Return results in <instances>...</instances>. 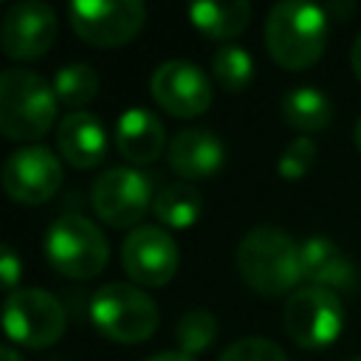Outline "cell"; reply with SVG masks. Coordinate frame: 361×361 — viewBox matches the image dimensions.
I'll list each match as a JSON object with an SVG mask.
<instances>
[{"label": "cell", "mask_w": 361, "mask_h": 361, "mask_svg": "<svg viewBox=\"0 0 361 361\" xmlns=\"http://www.w3.org/2000/svg\"><path fill=\"white\" fill-rule=\"evenodd\" d=\"M316 152H319V147H316V141H313L310 135L293 138V141L282 149V155H279V164H276V166H279V175L288 178V180L302 178V175L313 166Z\"/></svg>", "instance_id": "obj_25"}, {"label": "cell", "mask_w": 361, "mask_h": 361, "mask_svg": "<svg viewBox=\"0 0 361 361\" xmlns=\"http://www.w3.org/2000/svg\"><path fill=\"white\" fill-rule=\"evenodd\" d=\"M327 45V11L307 0H279L265 17V48L288 71L313 65Z\"/></svg>", "instance_id": "obj_2"}, {"label": "cell", "mask_w": 361, "mask_h": 361, "mask_svg": "<svg viewBox=\"0 0 361 361\" xmlns=\"http://www.w3.org/2000/svg\"><path fill=\"white\" fill-rule=\"evenodd\" d=\"M116 149L130 164H149L164 149V124L149 107H127L113 127Z\"/></svg>", "instance_id": "obj_16"}, {"label": "cell", "mask_w": 361, "mask_h": 361, "mask_svg": "<svg viewBox=\"0 0 361 361\" xmlns=\"http://www.w3.org/2000/svg\"><path fill=\"white\" fill-rule=\"evenodd\" d=\"M68 20L82 39L110 48L141 31L147 8L141 0H73L68 6Z\"/></svg>", "instance_id": "obj_9"}, {"label": "cell", "mask_w": 361, "mask_h": 361, "mask_svg": "<svg viewBox=\"0 0 361 361\" xmlns=\"http://www.w3.org/2000/svg\"><path fill=\"white\" fill-rule=\"evenodd\" d=\"M59 186H62V164L42 144L20 147L3 164V189L17 203H31V206L45 203Z\"/></svg>", "instance_id": "obj_11"}, {"label": "cell", "mask_w": 361, "mask_h": 361, "mask_svg": "<svg viewBox=\"0 0 361 361\" xmlns=\"http://www.w3.org/2000/svg\"><path fill=\"white\" fill-rule=\"evenodd\" d=\"M180 262L178 243L161 226H135L121 243V265L138 285H164Z\"/></svg>", "instance_id": "obj_12"}, {"label": "cell", "mask_w": 361, "mask_h": 361, "mask_svg": "<svg viewBox=\"0 0 361 361\" xmlns=\"http://www.w3.org/2000/svg\"><path fill=\"white\" fill-rule=\"evenodd\" d=\"M347 361H361V355H353V358H347Z\"/></svg>", "instance_id": "obj_31"}, {"label": "cell", "mask_w": 361, "mask_h": 361, "mask_svg": "<svg viewBox=\"0 0 361 361\" xmlns=\"http://www.w3.org/2000/svg\"><path fill=\"white\" fill-rule=\"evenodd\" d=\"M152 212L164 226L172 228H189L197 223V217L203 214V197L192 183L183 180H172L166 186H161L155 192L152 200Z\"/></svg>", "instance_id": "obj_20"}, {"label": "cell", "mask_w": 361, "mask_h": 361, "mask_svg": "<svg viewBox=\"0 0 361 361\" xmlns=\"http://www.w3.org/2000/svg\"><path fill=\"white\" fill-rule=\"evenodd\" d=\"M20 271H23V262L17 257V251L11 245H3V254H0V276H3V285L8 293H14L17 288V279H20Z\"/></svg>", "instance_id": "obj_26"}, {"label": "cell", "mask_w": 361, "mask_h": 361, "mask_svg": "<svg viewBox=\"0 0 361 361\" xmlns=\"http://www.w3.org/2000/svg\"><path fill=\"white\" fill-rule=\"evenodd\" d=\"M217 336V319L212 316V310H203V307H195V310H186L175 327V338H178V350L195 355V353H203Z\"/></svg>", "instance_id": "obj_23"}, {"label": "cell", "mask_w": 361, "mask_h": 361, "mask_svg": "<svg viewBox=\"0 0 361 361\" xmlns=\"http://www.w3.org/2000/svg\"><path fill=\"white\" fill-rule=\"evenodd\" d=\"M189 17L209 37H237L251 20V6L248 0H195Z\"/></svg>", "instance_id": "obj_18"}, {"label": "cell", "mask_w": 361, "mask_h": 361, "mask_svg": "<svg viewBox=\"0 0 361 361\" xmlns=\"http://www.w3.org/2000/svg\"><path fill=\"white\" fill-rule=\"evenodd\" d=\"M240 276L262 296H279L302 282V245L276 226L259 223L237 245Z\"/></svg>", "instance_id": "obj_1"}, {"label": "cell", "mask_w": 361, "mask_h": 361, "mask_svg": "<svg viewBox=\"0 0 361 361\" xmlns=\"http://www.w3.org/2000/svg\"><path fill=\"white\" fill-rule=\"evenodd\" d=\"M56 28V11L45 0H20L0 23V45L11 59H37L54 45Z\"/></svg>", "instance_id": "obj_13"}, {"label": "cell", "mask_w": 361, "mask_h": 361, "mask_svg": "<svg viewBox=\"0 0 361 361\" xmlns=\"http://www.w3.org/2000/svg\"><path fill=\"white\" fill-rule=\"evenodd\" d=\"M353 138H355V147L361 149V116H358V121H355V130H353Z\"/></svg>", "instance_id": "obj_30"}, {"label": "cell", "mask_w": 361, "mask_h": 361, "mask_svg": "<svg viewBox=\"0 0 361 361\" xmlns=\"http://www.w3.org/2000/svg\"><path fill=\"white\" fill-rule=\"evenodd\" d=\"M350 62H353V71H355V76L361 79V34L355 37V42H353V51H350Z\"/></svg>", "instance_id": "obj_28"}, {"label": "cell", "mask_w": 361, "mask_h": 361, "mask_svg": "<svg viewBox=\"0 0 361 361\" xmlns=\"http://www.w3.org/2000/svg\"><path fill=\"white\" fill-rule=\"evenodd\" d=\"M299 245H302V279L307 285H322L330 290L355 285V265L333 240L307 237Z\"/></svg>", "instance_id": "obj_17"}, {"label": "cell", "mask_w": 361, "mask_h": 361, "mask_svg": "<svg viewBox=\"0 0 361 361\" xmlns=\"http://www.w3.org/2000/svg\"><path fill=\"white\" fill-rule=\"evenodd\" d=\"M42 248L54 271L71 279L96 276L107 265V257H110L104 231L93 220L76 212H68L48 226L42 237Z\"/></svg>", "instance_id": "obj_4"}, {"label": "cell", "mask_w": 361, "mask_h": 361, "mask_svg": "<svg viewBox=\"0 0 361 361\" xmlns=\"http://www.w3.org/2000/svg\"><path fill=\"white\" fill-rule=\"evenodd\" d=\"M56 147L59 155L76 166L87 169L96 166L107 152V130L96 113L87 110H71L56 124Z\"/></svg>", "instance_id": "obj_14"}, {"label": "cell", "mask_w": 361, "mask_h": 361, "mask_svg": "<svg viewBox=\"0 0 361 361\" xmlns=\"http://www.w3.org/2000/svg\"><path fill=\"white\" fill-rule=\"evenodd\" d=\"M0 361H23V358L17 355V350H14V347H3V353H0Z\"/></svg>", "instance_id": "obj_29"}, {"label": "cell", "mask_w": 361, "mask_h": 361, "mask_svg": "<svg viewBox=\"0 0 361 361\" xmlns=\"http://www.w3.org/2000/svg\"><path fill=\"white\" fill-rule=\"evenodd\" d=\"M147 361H195V355H189L183 350H166V353H158V355H152Z\"/></svg>", "instance_id": "obj_27"}, {"label": "cell", "mask_w": 361, "mask_h": 361, "mask_svg": "<svg viewBox=\"0 0 361 361\" xmlns=\"http://www.w3.org/2000/svg\"><path fill=\"white\" fill-rule=\"evenodd\" d=\"M152 99L172 116L192 118L212 104V85L200 65L189 59H164L149 76Z\"/></svg>", "instance_id": "obj_10"}, {"label": "cell", "mask_w": 361, "mask_h": 361, "mask_svg": "<svg viewBox=\"0 0 361 361\" xmlns=\"http://www.w3.org/2000/svg\"><path fill=\"white\" fill-rule=\"evenodd\" d=\"M54 90L71 107L87 104L99 93V73L87 62H68L54 73Z\"/></svg>", "instance_id": "obj_21"}, {"label": "cell", "mask_w": 361, "mask_h": 361, "mask_svg": "<svg viewBox=\"0 0 361 361\" xmlns=\"http://www.w3.org/2000/svg\"><path fill=\"white\" fill-rule=\"evenodd\" d=\"M59 96L39 73L8 68L0 73V130L14 141L42 138L56 118Z\"/></svg>", "instance_id": "obj_3"}, {"label": "cell", "mask_w": 361, "mask_h": 361, "mask_svg": "<svg viewBox=\"0 0 361 361\" xmlns=\"http://www.w3.org/2000/svg\"><path fill=\"white\" fill-rule=\"evenodd\" d=\"M65 307L42 288H17L6 299L3 327L23 347H48L65 333Z\"/></svg>", "instance_id": "obj_8"}, {"label": "cell", "mask_w": 361, "mask_h": 361, "mask_svg": "<svg viewBox=\"0 0 361 361\" xmlns=\"http://www.w3.org/2000/svg\"><path fill=\"white\" fill-rule=\"evenodd\" d=\"M169 166L183 178H206L226 161V147L214 130L189 127L169 141Z\"/></svg>", "instance_id": "obj_15"}, {"label": "cell", "mask_w": 361, "mask_h": 361, "mask_svg": "<svg viewBox=\"0 0 361 361\" xmlns=\"http://www.w3.org/2000/svg\"><path fill=\"white\" fill-rule=\"evenodd\" d=\"M90 319L113 341L138 344L158 327V305L130 282H107L90 296Z\"/></svg>", "instance_id": "obj_5"}, {"label": "cell", "mask_w": 361, "mask_h": 361, "mask_svg": "<svg viewBox=\"0 0 361 361\" xmlns=\"http://www.w3.org/2000/svg\"><path fill=\"white\" fill-rule=\"evenodd\" d=\"M282 319L299 347H327L344 327V305L330 288L302 285L288 296Z\"/></svg>", "instance_id": "obj_7"}, {"label": "cell", "mask_w": 361, "mask_h": 361, "mask_svg": "<svg viewBox=\"0 0 361 361\" xmlns=\"http://www.w3.org/2000/svg\"><path fill=\"white\" fill-rule=\"evenodd\" d=\"M217 361H288V355L276 341L262 336H248L228 344Z\"/></svg>", "instance_id": "obj_24"}, {"label": "cell", "mask_w": 361, "mask_h": 361, "mask_svg": "<svg viewBox=\"0 0 361 361\" xmlns=\"http://www.w3.org/2000/svg\"><path fill=\"white\" fill-rule=\"evenodd\" d=\"M212 71L228 93H240L254 76V59L240 45H220L212 56Z\"/></svg>", "instance_id": "obj_22"}, {"label": "cell", "mask_w": 361, "mask_h": 361, "mask_svg": "<svg viewBox=\"0 0 361 361\" xmlns=\"http://www.w3.org/2000/svg\"><path fill=\"white\" fill-rule=\"evenodd\" d=\"M282 118L302 133H316L330 124L333 104L324 96V90L313 85H299L282 96Z\"/></svg>", "instance_id": "obj_19"}, {"label": "cell", "mask_w": 361, "mask_h": 361, "mask_svg": "<svg viewBox=\"0 0 361 361\" xmlns=\"http://www.w3.org/2000/svg\"><path fill=\"white\" fill-rule=\"evenodd\" d=\"M90 200L96 214L107 226L113 228L135 226L152 209L155 200L152 175L141 172L138 166H110L93 180Z\"/></svg>", "instance_id": "obj_6"}]
</instances>
